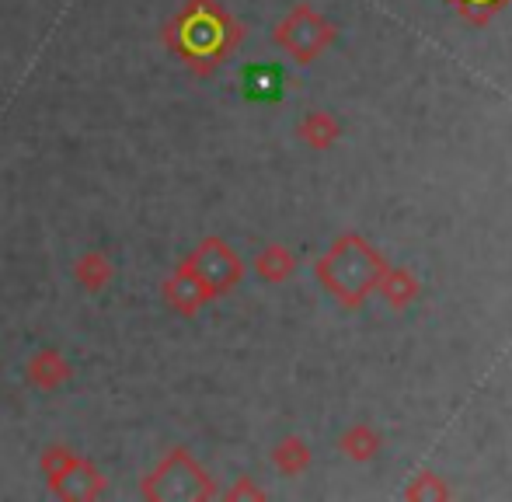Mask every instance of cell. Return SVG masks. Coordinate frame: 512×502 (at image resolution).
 Wrapping results in <instances>:
<instances>
[{"label":"cell","mask_w":512,"mask_h":502,"mask_svg":"<svg viewBox=\"0 0 512 502\" xmlns=\"http://www.w3.org/2000/svg\"><path fill=\"white\" fill-rule=\"evenodd\" d=\"M241 25L216 0H185L182 11L164 28V46L192 70L206 77L234 53L241 42Z\"/></svg>","instance_id":"obj_1"},{"label":"cell","mask_w":512,"mask_h":502,"mask_svg":"<svg viewBox=\"0 0 512 502\" xmlns=\"http://www.w3.org/2000/svg\"><path fill=\"white\" fill-rule=\"evenodd\" d=\"M39 468L46 475V485L60 499H98L105 492V475L88 461L74 454L70 447H46L39 457Z\"/></svg>","instance_id":"obj_2"},{"label":"cell","mask_w":512,"mask_h":502,"mask_svg":"<svg viewBox=\"0 0 512 502\" xmlns=\"http://www.w3.org/2000/svg\"><path fill=\"white\" fill-rule=\"evenodd\" d=\"M140 496L147 499H206L213 496V485H209L206 471L199 468L189 457V450L175 447L171 454H164V461L143 478Z\"/></svg>","instance_id":"obj_3"},{"label":"cell","mask_w":512,"mask_h":502,"mask_svg":"<svg viewBox=\"0 0 512 502\" xmlns=\"http://www.w3.org/2000/svg\"><path fill=\"white\" fill-rule=\"evenodd\" d=\"M182 262L203 279L206 290L213 293V300L223 297L227 290H234L237 279H241V262H237L234 248L223 245L220 238H206L203 245L192 251V255H185Z\"/></svg>","instance_id":"obj_4"},{"label":"cell","mask_w":512,"mask_h":502,"mask_svg":"<svg viewBox=\"0 0 512 502\" xmlns=\"http://www.w3.org/2000/svg\"><path fill=\"white\" fill-rule=\"evenodd\" d=\"M164 300H168L171 311L178 314H196L199 307H206L213 300V293L206 290V283L189 269L185 262H178V269L164 283Z\"/></svg>","instance_id":"obj_5"},{"label":"cell","mask_w":512,"mask_h":502,"mask_svg":"<svg viewBox=\"0 0 512 502\" xmlns=\"http://www.w3.org/2000/svg\"><path fill=\"white\" fill-rule=\"evenodd\" d=\"M25 377H28V384H32V387L53 394V391H60L70 377H74V367H70V360L60 353V349L46 346V349H39L32 360H28Z\"/></svg>","instance_id":"obj_6"},{"label":"cell","mask_w":512,"mask_h":502,"mask_svg":"<svg viewBox=\"0 0 512 502\" xmlns=\"http://www.w3.org/2000/svg\"><path fill=\"white\" fill-rule=\"evenodd\" d=\"M283 81L286 77L276 63H255V67L244 70L241 88L251 102H276V98H283Z\"/></svg>","instance_id":"obj_7"},{"label":"cell","mask_w":512,"mask_h":502,"mask_svg":"<svg viewBox=\"0 0 512 502\" xmlns=\"http://www.w3.org/2000/svg\"><path fill=\"white\" fill-rule=\"evenodd\" d=\"M115 276V265L105 251H84L74 262V283L81 286L84 293H102Z\"/></svg>","instance_id":"obj_8"},{"label":"cell","mask_w":512,"mask_h":502,"mask_svg":"<svg viewBox=\"0 0 512 502\" xmlns=\"http://www.w3.org/2000/svg\"><path fill=\"white\" fill-rule=\"evenodd\" d=\"M290 255H286L283 248H269L262 258H258V269H262V276H269V279H279V276H286L290 272Z\"/></svg>","instance_id":"obj_9"}]
</instances>
